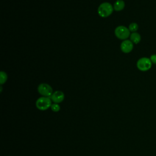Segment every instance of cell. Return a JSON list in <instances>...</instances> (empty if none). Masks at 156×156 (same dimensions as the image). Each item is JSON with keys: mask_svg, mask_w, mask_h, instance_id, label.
I'll list each match as a JSON object with an SVG mask.
<instances>
[{"mask_svg": "<svg viewBox=\"0 0 156 156\" xmlns=\"http://www.w3.org/2000/svg\"><path fill=\"white\" fill-rule=\"evenodd\" d=\"M114 10L113 6L108 2L101 3L98 8V15L102 18H106L112 14Z\"/></svg>", "mask_w": 156, "mask_h": 156, "instance_id": "obj_1", "label": "cell"}, {"mask_svg": "<svg viewBox=\"0 0 156 156\" xmlns=\"http://www.w3.org/2000/svg\"><path fill=\"white\" fill-rule=\"evenodd\" d=\"M52 101L49 97L41 96L38 98L35 102L36 107L41 111H44L51 108Z\"/></svg>", "mask_w": 156, "mask_h": 156, "instance_id": "obj_2", "label": "cell"}, {"mask_svg": "<svg viewBox=\"0 0 156 156\" xmlns=\"http://www.w3.org/2000/svg\"><path fill=\"white\" fill-rule=\"evenodd\" d=\"M115 36L120 40H127L130 35V32L127 27L124 26H118L115 29Z\"/></svg>", "mask_w": 156, "mask_h": 156, "instance_id": "obj_3", "label": "cell"}, {"mask_svg": "<svg viewBox=\"0 0 156 156\" xmlns=\"http://www.w3.org/2000/svg\"><path fill=\"white\" fill-rule=\"evenodd\" d=\"M152 64L149 58L141 57L136 62V67L140 71H146L151 69Z\"/></svg>", "mask_w": 156, "mask_h": 156, "instance_id": "obj_4", "label": "cell"}, {"mask_svg": "<svg viewBox=\"0 0 156 156\" xmlns=\"http://www.w3.org/2000/svg\"><path fill=\"white\" fill-rule=\"evenodd\" d=\"M37 91L42 96L49 98L54 93L51 86L46 83H41L39 84L37 87Z\"/></svg>", "mask_w": 156, "mask_h": 156, "instance_id": "obj_5", "label": "cell"}, {"mask_svg": "<svg viewBox=\"0 0 156 156\" xmlns=\"http://www.w3.org/2000/svg\"><path fill=\"white\" fill-rule=\"evenodd\" d=\"M120 48L122 52L126 54L129 53L133 48V43L130 40H125L121 43Z\"/></svg>", "mask_w": 156, "mask_h": 156, "instance_id": "obj_6", "label": "cell"}, {"mask_svg": "<svg viewBox=\"0 0 156 156\" xmlns=\"http://www.w3.org/2000/svg\"><path fill=\"white\" fill-rule=\"evenodd\" d=\"M52 102L59 104L62 102L65 99V94L63 91L60 90H56L54 91L51 96L50 97Z\"/></svg>", "mask_w": 156, "mask_h": 156, "instance_id": "obj_7", "label": "cell"}, {"mask_svg": "<svg viewBox=\"0 0 156 156\" xmlns=\"http://www.w3.org/2000/svg\"><path fill=\"white\" fill-rule=\"evenodd\" d=\"M113 9L115 11H121L125 7V2L123 0H117L113 4Z\"/></svg>", "mask_w": 156, "mask_h": 156, "instance_id": "obj_8", "label": "cell"}, {"mask_svg": "<svg viewBox=\"0 0 156 156\" xmlns=\"http://www.w3.org/2000/svg\"><path fill=\"white\" fill-rule=\"evenodd\" d=\"M130 40L133 43V44H138L141 41V35L138 32H132L130 35Z\"/></svg>", "mask_w": 156, "mask_h": 156, "instance_id": "obj_9", "label": "cell"}, {"mask_svg": "<svg viewBox=\"0 0 156 156\" xmlns=\"http://www.w3.org/2000/svg\"><path fill=\"white\" fill-rule=\"evenodd\" d=\"M7 80V74L4 71H1L0 73V83L2 85L5 83Z\"/></svg>", "mask_w": 156, "mask_h": 156, "instance_id": "obj_10", "label": "cell"}, {"mask_svg": "<svg viewBox=\"0 0 156 156\" xmlns=\"http://www.w3.org/2000/svg\"><path fill=\"white\" fill-rule=\"evenodd\" d=\"M129 29L130 30V32H135L138 30V25L137 23H132L129 24Z\"/></svg>", "mask_w": 156, "mask_h": 156, "instance_id": "obj_11", "label": "cell"}, {"mask_svg": "<svg viewBox=\"0 0 156 156\" xmlns=\"http://www.w3.org/2000/svg\"><path fill=\"white\" fill-rule=\"evenodd\" d=\"M51 109L54 112H58L60 110V106L58 104L52 103L51 106Z\"/></svg>", "mask_w": 156, "mask_h": 156, "instance_id": "obj_12", "label": "cell"}, {"mask_svg": "<svg viewBox=\"0 0 156 156\" xmlns=\"http://www.w3.org/2000/svg\"><path fill=\"white\" fill-rule=\"evenodd\" d=\"M150 60L153 64H156V54H152L150 57Z\"/></svg>", "mask_w": 156, "mask_h": 156, "instance_id": "obj_13", "label": "cell"}]
</instances>
